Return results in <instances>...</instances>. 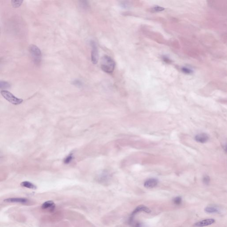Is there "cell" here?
Segmentation results:
<instances>
[{
    "label": "cell",
    "mask_w": 227,
    "mask_h": 227,
    "mask_svg": "<svg viewBox=\"0 0 227 227\" xmlns=\"http://www.w3.org/2000/svg\"><path fill=\"white\" fill-rule=\"evenodd\" d=\"M115 67V63L109 56H104L102 59L101 68L104 72L109 74L113 73Z\"/></svg>",
    "instance_id": "cell-1"
},
{
    "label": "cell",
    "mask_w": 227,
    "mask_h": 227,
    "mask_svg": "<svg viewBox=\"0 0 227 227\" xmlns=\"http://www.w3.org/2000/svg\"><path fill=\"white\" fill-rule=\"evenodd\" d=\"M29 51L35 64H40L41 61L42 54L41 50L38 46L31 44L29 47Z\"/></svg>",
    "instance_id": "cell-2"
},
{
    "label": "cell",
    "mask_w": 227,
    "mask_h": 227,
    "mask_svg": "<svg viewBox=\"0 0 227 227\" xmlns=\"http://www.w3.org/2000/svg\"><path fill=\"white\" fill-rule=\"evenodd\" d=\"M1 93L5 99L14 105H19L23 102L22 99L17 98L8 91H1Z\"/></svg>",
    "instance_id": "cell-3"
},
{
    "label": "cell",
    "mask_w": 227,
    "mask_h": 227,
    "mask_svg": "<svg viewBox=\"0 0 227 227\" xmlns=\"http://www.w3.org/2000/svg\"><path fill=\"white\" fill-rule=\"evenodd\" d=\"M91 62L94 64H96L99 60V53L97 44L95 41H91Z\"/></svg>",
    "instance_id": "cell-4"
},
{
    "label": "cell",
    "mask_w": 227,
    "mask_h": 227,
    "mask_svg": "<svg viewBox=\"0 0 227 227\" xmlns=\"http://www.w3.org/2000/svg\"><path fill=\"white\" fill-rule=\"evenodd\" d=\"M144 212L146 213H150L151 212V210L150 209L147 207L146 206L144 205H141L137 207L134 210L130 217L129 223L130 225H132L133 222V218L135 215L138 212Z\"/></svg>",
    "instance_id": "cell-5"
},
{
    "label": "cell",
    "mask_w": 227,
    "mask_h": 227,
    "mask_svg": "<svg viewBox=\"0 0 227 227\" xmlns=\"http://www.w3.org/2000/svg\"><path fill=\"white\" fill-rule=\"evenodd\" d=\"M4 201L6 203H19V204H27L29 200L25 198H12L5 199Z\"/></svg>",
    "instance_id": "cell-6"
},
{
    "label": "cell",
    "mask_w": 227,
    "mask_h": 227,
    "mask_svg": "<svg viewBox=\"0 0 227 227\" xmlns=\"http://www.w3.org/2000/svg\"><path fill=\"white\" fill-rule=\"evenodd\" d=\"M215 222V220L213 219H207L204 220L197 222L194 224L193 226L195 227L207 226L214 224Z\"/></svg>",
    "instance_id": "cell-7"
},
{
    "label": "cell",
    "mask_w": 227,
    "mask_h": 227,
    "mask_svg": "<svg viewBox=\"0 0 227 227\" xmlns=\"http://www.w3.org/2000/svg\"><path fill=\"white\" fill-rule=\"evenodd\" d=\"M158 183V181L157 179L154 178L148 179L144 182V186L145 187L148 189H152L155 187Z\"/></svg>",
    "instance_id": "cell-8"
},
{
    "label": "cell",
    "mask_w": 227,
    "mask_h": 227,
    "mask_svg": "<svg viewBox=\"0 0 227 227\" xmlns=\"http://www.w3.org/2000/svg\"><path fill=\"white\" fill-rule=\"evenodd\" d=\"M208 135L206 133H200L197 134L195 137V140L197 142L201 143H205L208 141Z\"/></svg>",
    "instance_id": "cell-9"
},
{
    "label": "cell",
    "mask_w": 227,
    "mask_h": 227,
    "mask_svg": "<svg viewBox=\"0 0 227 227\" xmlns=\"http://www.w3.org/2000/svg\"><path fill=\"white\" fill-rule=\"evenodd\" d=\"M42 209L52 211L55 209V204L53 201L49 200L44 202L42 205Z\"/></svg>",
    "instance_id": "cell-10"
},
{
    "label": "cell",
    "mask_w": 227,
    "mask_h": 227,
    "mask_svg": "<svg viewBox=\"0 0 227 227\" xmlns=\"http://www.w3.org/2000/svg\"><path fill=\"white\" fill-rule=\"evenodd\" d=\"M21 186L27 188L32 189H36L37 186L33 183L28 181H24L21 182Z\"/></svg>",
    "instance_id": "cell-11"
},
{
    "label": "cell",
    "mask_w": 227,
    "mask_h": 227,
    "mask_svg": "<svg viewBox=\"0 0 227 227\" xmlns=\"http://www.w3.org/2000/svg\"><path fill=\"white\" fill-rule=\"evenodd\" d=\"M11 85L9 82L5 81L0 80V90L2 91L10 88Z\"/></svg>",
    "instance_id": "cell-12"
},
{
    "label": "cell",
    "mask_w": 227,
    "mask_h": 227,
    "mask_svg": "<svg viewBox=\"0 0 227 227\" xmlns=\"http://www.w3.org/2000/svg\"><path fill=\"white\" fill-rule=\"evenodd\" d=\"M206 212L209 213H217L219 212L218 209L217 208L211 206L206 207L205 209Z\"/></svg>",
    "instance_id": "cell-13"
},
{
    "label": "cell",
    "mask_w": 227,
    "mask_h": 227,
    "mask_svg": "<svg viewBox=\"0 0 227 227\" xmlns=\"http://www.w3.org/2000/svg\"><path fill=\"white\" fill-rule=\"evenodd\" d=\"M80 7L83 9V10H87L88 9L89 7V4L88 1H80Z\"/></svg>",
    "instance_id": "cell-14"
},
{
    "label": "cell",
    "mask_w": 227,
    "mask_h": 227,
    "mask_svg": "<svg viewBox=\"0 0 227 227\" xmlns=\"http://www.w3.org/2000/svg\"><path fill=\"white\" fill-rule=\"evenodd\" d=\"M23 1H12V4L14 8H19L22 4Z\"/></svg>",
    "instance_id": "cell-15"
},
{
    "label": "cell",
    "mask_w": 227,
    "mask_h": 227,
    "mask_svg": "<svg viewBox=\"0 0 227 227\" xmlns=\"http://www.w3.org/2000/svg\"><path fill=\"white\" fill-rule=\"evenodd\" d=\"M173 202L176 205H180L182 202V198H181V197H179V196L176 197L173 199Z\"/></svg>",
    "instance_id": "cell-16"
},
{
    "label": "cell",
    "mask_w": 227,
    "mask_h": 227,
    "mask_svg": "<svg viewBox=\"0 0 227 227\" xmlns=\"http://www.w3.org/2000/svg\"><path fill=\"white\" fill-rule=\"evenodd\" d=\"M72 84L76 87H79V88H81V87L83 86V83L80 80H75L72 82Z\"/></svg>",
    "instance_id": "cell-17"
},
{
    "label": "cell",
    "mask_w": 227,
    "mask_h": 227,
    "mask_svg": "<svg viewBox=\"0 0 227 227\" xmlns=\"http://www.w3.org/2000/svg\"><path fill=\"white\" fill-rule=\"evenodd\" d=\"M120 5L122 8H124V9H128L130 6V4L128 2L125 1L121 2Z\"/></svg>",
    "instance_id": "cell-18"
},
{
    "label": "cell",
    "mask_w": 227,
    "mask_h": 227,
    "mask_svg": "<svg viewBox=\"0 0 227 227\" xmlns=\"http://www.w3.org/2000/svg\"><path fill=\"white\" fill-rule=\"evenodd\" d=\"M153 11L155 12H159L162 11L165 9L163 7L159 6H155L153 8Z\"/></svg>",
    "instance_id": "cell-19"
},
{
    "label": "cell",
    "mask_w": 227,
    "mask_h": 227,
    "mask_svg": "<svg viewBox=\"0 0 227 227\" xmlns=\"http://www.w3.org/2000/svg\"><path fill=\"white\" fill-rule=\"evenodd\" d=\"M210 181V178L208 176H205V177L203 178V183H204L205 185H208L209 184Z\"/></svg>",
    "instance_id": "cell-20"
},
{
    "label": "cell",
    "mask_w": 227,
    "mask_h": 227,
    "mask_svg": "<svg viewBox=\"0 0 227 227\" xmlns=\"http://www.w3.org/2000/svg\"><path fill=\"white\" fill-rule=\"evenodd\" d=\"M182 71L184 73H186V74H191L192 72V71L190 69L188 68H186V67H184L182 68Z\"/></svg>",
    "instance_id": "cell-21"
},
{
    "label": "cell",
    "mask_w": 227,
    "mask_h": 227,
    "mask_svg": "<svg viewBox=\"0 0 227 227\" xmlns=\"http://www.w3.org/2000/svg\"><path fill=\"white\" fill-rule=\"evenodd\" d=\"M71 159H72V157H71V156H69V157H67V158H66V161H65V162H66V163H69L70 161H71Z\"/></svg>",
    "instance_id": "cell-22"
},
{
    "label": "cell",
    "mask_w": 227,
    "mask_h": 227,
    "mask_svg": "<svg viewBox=\"0 0 227 227\" xmlns=\"http://www.w3.org/2000/svg\"><path fill=\"white\" fill-rule=\"evenodd\" d=\"M134 227H141V225L140 223H137L134 225Z\"/></svg>",
    "instance_id": "cell-23"
},
{
    "label": "cell",
    "mask_w": 227,
    "mask_h": 227,
    "mask_svg": "<svg viewBox=\"0 0 227 227\" xmlns=\"http://www.w3.org/2000/svg\"><path fill=\"white\" fill-rule=\"evenodd\" d=\"M164 60L166 62L168 63V62L170 61L169 59L168 58H167V57H165V58H164Z\"/></svg>",
    "instance_id": "cell-24"
},
{
    "label": "cell",
    "mask_w": 227,
    "mask_h": 227,
    "mask_svg": "<svg viewBox=\"0 0 227 227\" xmlns=\"http://www.w3.org/2000/svg\"><path fill=\"white\" fill-rule=\"evenodd\" d=\"M3 158V156L2 155L1 153L0 152V161H1V160Z\"/></svg>",
    "instance_id": "cell-25"
},
{
    "label": "cell",
    "mask_w": 227,
    "mask_h": 227,
    "mask_svg": "<svg viewBox=\"0 0 227 227\" xmlns=\"http://www.w3.org/2000/svg\"><path fill=\"white\" fill-rule=\"evenodd\" d=\"M0 64H1V61H0Z\"/></svg>",
    "instance_id": "cell-26"
}]
</instances>
